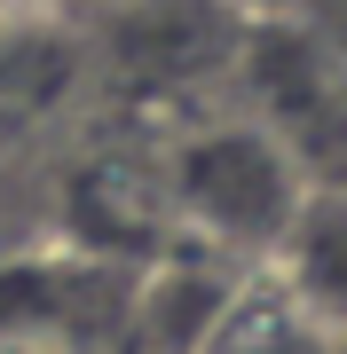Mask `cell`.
<instances>
[{
  "label": "cell",
  "mask_w": 347,
  "mask_h": 354,
  "mask_svg": "<svg viewBox=\"0 0 347 354\" xmlns=\"http://www.w3.org/2000/svg\"><path fill=\"white\" fill-rule=\"evenodd\" d=\"M158 197L206 260L260 276L269 252L284 244V228H292L300 197H308V174L260 118H206L166 150Z\"/></svg>",
  "instance_id": "1"
},
{
  "label": "cell",
  "mask_w": 347,
  "mask_h": 354,
  "mask_svg": "<svg viewBox=\"0 0 347 354\" xmlns=\"http://www.w3.org/2000/svg\"><path fill=\"white\" fill-rule=\"evenodd\" d=\"M339 354H347V330H339Z\"/></svg>",
  "instance_id": "4"
},
{
  "label": "cell",
  "mask_w": 347,
  "mask_h": 354,
  "mask_svg": "<svg viewBox=\"0 0 347 354\" xmlns=\"http://www.w3.org/2000/svg\"><path fill=\"white\" fill-rule=\"evenodd\" d=\"M206 354H339V339L316 330V323H300L292 307L260 283V291H244V299L229 307V323L213 330Z\"/></svg>",
  "instance_id": "3"
},
{
  "label": "cell",
  "mask_w": 347,
  "mask_h": 354,
  "mask_svg": "<svg viewBox=\"0 0 347 354\" xmlns=\"http://www.w3.org/2000/svg\"><path fill=\"white\" fill-rule=\"evenodd\" d=\"M260 283L316 330H347V181H308L284 244L269 252Z\"/></svg>",
  "instance_id": "2"
}]
</instances>
